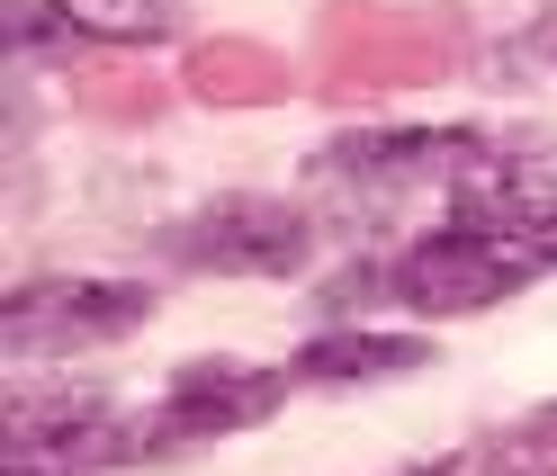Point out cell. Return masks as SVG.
Returning <instances> with one entry per match:
<instances>
[{
	"label": "cell",
	"instance_id": "6da1fadb",
	"mask_svg": "<svg viewBox=\"0 0 557 476\" xmlns=\"http://www.w3.org/2000/svg\"><path fill=\"white\" fill-rule=\"evenodd\" d=\"M468 63V18L459 10H377V0H333L315 27V63L306 82L315 99H396L432 90Z\"/></svg>",
	"mask_w": 557,
	"mask_h": 476
},
{
	"label": "cell",
	"instance_id": "7a4b0ae2",
	"mask_svg": "<svg viewBox=\"0 0 557 476\" xmlns=\"http://www.w3.org/2000/svg\"><path fill=\"white\" fill-rule=\"evenodd\" d=\"M548 270H557V225H504V216H459L449 208V225L423 234L387 270V288L413 315H485V305L521 297Z\"/></svg>",
	"mask_w": 557,
	"mask_h": 476
},
{
	"label": "cell",
	"instance_id": "3957f363",
	"mask_svg": "<svg viewBox=\"0 0 557 476\" xmlns=\"http://www.w3.org/2000/svg\"><path fill=\"white\" fill-rule=\"evenodd\" d=\"M306 252H315V225L288 198H207L198 216L162 225V261L207 279H297Z\"/></svg>",
	"mask_w": 557,
	"mask_h": 476
},
{
	"label": "cell",
	"instance_id": "277c9868",
	"mask_svg": "<svg viewBox=\"0 0 557 476\" xmlns=\"http://www.w3.org/2000/svg\"><path fill=\"white\" fill-rule=\"evenodd\" d=\"M153 324V288L135 279H37L0 305V351L37 360V351H90V342H126Z\"/></svg>",
	"mask_w": 557,
	"mask_h": 476
},
{
	"label": "cell",
	"instance_id": "5b68a950",
	"mask_svg": "<svg viewBox=\"0 0 557 476\" xmlns=\"http://www.w3.org/2000/svg\"><path fill=\"white\" fill-rule=\"evenodd\" d=\"M278 396L288 378H270V368H243V360H189L171 396L153 404L145 423H135V459H162V450H189V440H225V431H252L278 414Z\"/></svg>",
	"mask_w": 557,
	"mask_h": 476
},
{
	"label": "cell",
	"instance_id": "8992f818",
	"mask_svg": "<svg viewBox=\"0 0 557 476\" xmlns=\"http://www.w3.org/2000/svg\"><path fill=\"white\" fill-rule=\"evenodd\" d=\"M485 153L476 126H369V135H333L315 153L324 180H360V189H396V180H449L459 162Z\"/></svg>",
	"mask_w": 557,
	"mask_h": 476
},
{
	"label": "cell",
	"instance_id": "52a82bcc",
	"mask_svg": "<svg viewBox=\"0 0 557 476\" xmlns=\"http://www.w3.org/2000/svg\"><path fill=\"white\" fill-rule=\"evenodd\" d=\"M181 90L207 99V109H270V99L297 90V73H288V54H270L261 37H207L181 63Z\"/></svg>",
	"mask_w": 557,
	"mask_h": 476
},
{
	"label": "cell",
	"instance_id": "ba28073f",
	"mask_svg": "<svg viewBox=\"0 0 557 476\" xmlns=\"http://www.w3.org/2000/svg\"><path fill=\"white\" fill-rule=\"evenodd\" d=\"M413 368H432V333H324V342H306L288 378L306 387H369V378H413Z\"/></svg>",
	"mask_w": 557,
	"mask_h": 476
},
{
	"label": "cell",
	"instance_id": "9c48e42d",
	"mask_svg": "<svg viewBox=\"0 0 557 476\" xmlns=\"http://www.w3.org/2000/svg\"><path fill=\"white\" fill-rule=\"evenodd\" d=\"M73 109L99 117V126H153L171 109V90L135 63H73Z\"/></svg>",
	"mask_w": 557,
	"mask_h": 476
},
{
	"label": "cell",
	"instance_id": "30bf717a",
	"mask_svg": "<svg viewBox=\"0 0 557 476\" xmlns=\"http://www.w3.org/2000/svg\"><path fill=\"white\" fill-rule=\"evenodd\" d=\"M73 10V27L82 37H99V46H162V37H181V0H63Z\"/></svg>",
	"mask_w": 557,
	"mask_h": 476
},
{
	"label": "cell",
	"instance_id": "8fae6325",
	"mask_svg": "<svg viewBox=\"0 0 557 476\" xmlns=\"http://www.w3.org/2000/svg\"><path fill=\"white\" fill-rule=\"evenodd\" d=\"M82 27H73V10L63 0H10V46L18 54H54V46H73Z\"/></svg>",
	"mask_w": 557,
	"mask_h": 476
},
{
	"label": "cell",
	"instance_id": "7c38bea8",
	"mask_svg": "<svg viewBox=\"0 0 557 476\" xmlns=\"http://www.w3.org/2000/svg\"><path fill=\"white\" fill-rule=\"evenodd\" d=\"M485 476H557V423L495 440V450H485Z\"/></svg>",
	"mask_w": 557,
	"mask_h": 476
},
{
	"label": "cell",
	"instance_id": "4fadbf2b",
	"mask_svg": "<svg viewBox=\"0 0 557 476\" xmlns=\"http://www.w3.org/2000/svg\"><path fill=\"white\" fill-rule=\"evenodd\" d=\"M10 476H82V467L54 459V450H10Z\"/></svg>",
	"mask_w": 557,
	"mask_h": 476
},
{
	"label": "cell",
	"instance_id": "5bb4252c",
	"mask_svg": "<svg viewBox=\"0 0 557 476\" xmlns=\"http://www.w3.org/2000/svg\"><path fill=\"white\" fill-rule=\"evenodd\" d=\"M531 46H540V54H548V63H557V10H548V18H540V27H531Z\"/></svg>",
	"mask_w": 557,
	"mask_h": 476
},
{
	"label": "cell",
	"instance_id": "9a60e30c",
	"mask_svg": "<svg viewBox=\"0 0 557 476\" xmlns=\"http://www.w3.org/2000/svg\"><path fill=\"white\" fill-rule=\"evenodd\" d=\"M396 476H459V467H449V459H423V467H396Z\"/></svg>",
	"mask_w": 557,
	"mask_h": 476
},
{
	"label": "cell",
	"instance_id": "2e32d148",
	"mask_svg": "<svg viewBox=\"0 0 557 476\" xmlns=\"http://www.w3.org/2000/svg\"><path fill=\"white\" fill-rule=\"evenodd\" d=\"M540 423H557V404H548V414H540Z\"/></svg>",
	"mask_w": 557,
	"mask_h": 476
}]
</instances>
